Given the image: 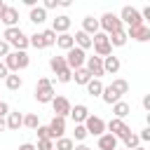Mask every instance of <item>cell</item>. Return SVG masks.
I'll use <instances>...</instances> for the list:
<instances>
[{"instance_id": "obj_1", "label": "cell", "mask_w": 150, "mask_h": 150, "mask_svg": "<svg viewBox=\"0 0 150 150\" xmlns=\"http://www.w3.org/2000/svg\"><path fill=\"white\" fill-rule=\"evenodd\" d=\"M5 42L9 45V47H14V52H26V47H28V35L16 26V28H5Z\"/></svg>"}, {"instance_id": "obj_2", "label": "cell", "mask_w": 150, "mask_h": 150, "mask_svg": "<svg viewBox=\"0 0 150 150\" xmlns=\"http://www.w3.org/2000/svg\"><path fill=\"white\" fill-rule=\"evenodd\" d=\"M2 63L7 66V70H9V73H19V70L28 68L30 56H28L26 52H9V54L2 59Z\"/></svg>"}, {"instance_id": "obj_3", "label": "cell", "mask_w": 150, "mask_h": 150, "mask_svg": "<svg viewBox=\"0 0 150 150\" xmlns=\"http://www.w3.org/2000/svg\"><path fill=\"white\" fill-rule=\"evenodd\" d=\"M33 94H35V101H38V103H52V98L56 96L49 77H40L38 84H35V91H33Z\"/></svg>"}, {"instance_id": "obj_4", "label": "cell", "mask_w": 150, "mask_h": 150, "mask_svg": "<svg viewBox=\"0 0 150 150\" xmlns=\"http://www.w3.org/2000/svg\"><path fill=\"white\" fill-rule=\"evenodd\" d=\"M98 28H103V33H105V35H112V33H117V30H124V26H122L120 16H117V14H112V12H105V14L98 19Z\"/></svg>"}, {"instance_id": "obj_5", "label": "cell", "mask_w": 150, "mask_h": 150, "mask_svg": "<svg viewBox=\"0 0 150 150\" xmlns=\"http://www.w3.org/2000/svg\"><path fill=\"white\" fill-rule=\"evenodd\" d=\"M91 47H94V52H96V56H98V59H105V56H110V54H112L110 40H108V35H105V33H101V30L91 38Z\"/></svg>"}, {"instance_id": "obj_6", "label": "cell", "mask_w": 150, "mask_h": 150, "mask_svg": "<svg viewBox=\"0 0 150 150\" xmlns=\"http://www.w3.org/2000/svg\"><path fill=\"white\" fill-rule=\"evenodd\" d=\"M120 21H122V26L127 23V28H134V26L145 23V21L141 19V12H138L136 7H131V5H124V7H122V12H120Z\"/></svg>"}, {"instance_id": "obj_7", "label": "cell", "mask_w": 150, "mask_h": 150, "mask_svg": "<svg viewBox=\"0 0 150 150\" xmlns=\"http://www.w3.org/2000/svg\"><path fill=\"white\" fill-rule=\"evenodd\" d=\"M66 66L70 68V70H77V68H82L84 66V61H87V54L80 49V47H73V49H68L66 52Z\"/></svg>"}, {"instance_id": "obj_8", "label": "cell", "mask_w": 150, "mask_h": 150, "mask_svg": "<svg viewBox=\"0 0 150 150\" xmlns=\"http://www.w3.org/2000/svg\"><path fill=\"white\" fill-rule=\"evenodd\" d=\"M84 129H87V134H91V136H103V134H105V122H103L98 115H91V112H89V117L84 120Z\"/></svg>"}, {"instance_id": "obj_9", "label": "cell", "mask_w": 150, "mask_h": 150, "mask_svg": "<svg viewBox=\"0 0 150 150\" xmlns=\"http://www.w3.org/2000/svg\"><path fill=\"white\" fill-rule=\"evenodd\" d=\"M105 129H108V134H112L117 141H120V138H124V136L131 131V129L127 127V122H124V120H117V117H112V120L105 124Z\"/></svg>"}, {"instance_id": "obj_10", "label": "cell", "mask_w": 150, "mask_h": 150, "mask_svg": "<svg viewBox=\"0 0 150 150\" xmlns=\"http://www.w3.org/2000/svg\"><path fill=\"white\" fill-rule=\"evenodd\" d=\"M52 108H54V115L56 117H68V112H70V101L66 98V96H54L52 98Z\"/></svg>"}, {"instance_id": "obj_11", "label": "cell", "mask_w": 150, "mask_h": 150, "mask_svg": "<svg viewBox=\"0 0 150 150\" xmlns=\"http://www.w3.org/2000/svg\"><path fill=\"white\" fill-rule=\"evenodd\" d=\"M47 129H49V138L52 141H56V138H61L63 134H66V120L63 117H52V122L47 124Z\"/></svg>"}, {"instance_id": "obj_12", "label": "cell", "mask_w": 150, "mask_h": 150, "mask_svg": "<svg viewBox=\"0 0 150 150\" xmlns=\"http://www.w3.org/2000/svg\"><path fill=\"white\" fill-rule=\"evenodd\" d=\"M127 38H131V40H136V42H148V40H150V28H148L145 23L134 26V28H127Z\"/></svg>"}, {"instance_id": "obj_13", "label": "cell", "mask_w": 150, "mask_h": 150, "mask_svg": "<svg viewBox=\"0 0 150 150\" xmlns=\"http://www.w3.org/2000/svg\"><path fill=\"white\" fill-rule=\"evenodd\" d=\"M87 66V70H89V75L91 77H96V80H101V75H105L103 73V59H98V56H87V61H84Z\"/></svg>"}, {"instance_id": "obj_14", "label": "cell", "mask_w": 150, "mask_h": 150, "mask_svg": "<svg viewBox=\"0 0 150 150\" xmlns=\"http://www.w3.org/2000/svg\"><path fill=\"white\" fill-rule=\"evenodd\" d=\"M0 21H2L7 28H16V26H19V9L12 7V5H7L5 12H2V16H0Z\"/></svg>"}, {"instance_id": "obj_15", "label": "cell", "mask_w": 150, "mask_h": 150, "mask_svg": "<svg viewBox=\"0 0 150 150\" xmlns=\"http://www.w3.org/2000/svg\"><path fill=\"white\" fill-rule=\"evenodd\" d=\"M68 115L73 117L75 124H84V120L89 117V108H87L84 103H75V105H70V112H68Z\"/></svg>"}, {"instance_id": "obj_16", "label": "cell", "mask_w": 150, "mask_h": 150, "mask_svg": "<svg viewBox=\"0 0 150 150\" xmlns=\"http://www.w3.org/2000/svg\"><path fill=\"white\" fill-rule=\"evenodd\" d=\"M68 28H70V16H68V14H61V16H56V19L52 21V30H54L56 35L68 33Z\"/></svg>"}, {"instance_id": "obj_17", "label": "cell", "mask_w": 150, "mask_h": 150, "mask_svg": "<svg viewBox=\"0 0 150 150\" xmlns=\"http://www.w3.org/2000/svg\"><path fill=\"white\" fill-rule=\"evenodd\" d=\"M5 127H7V129H12V131H16L19 127H23V112H19V110L9 112V115H7V120H5Z\"/></svg>"}, {"instance_id": "obj_18", "label": "cell", "mask_w": 150, "mask_h": 150, "mask_svg": "<svg viewBox=\"0 0 150 150\" xmlns=\"http://www.w3.org/2000/svg\"><path fill=\"white\" fill-rule=\"evenodd\" d=\"M96 150H117V138L105 131L103 136H98V148Z\"/></svg>"}, {"instance_id": "obj_19", "label": "cell", "mask_w": 150, "mask_h": 150, "mask_svg": "<svg viewBox=\"0 0 150 150\" xmlns=\"http://www.w3.org/2000/svg\"><path fill=\"white\" fill-rule=\"evenodd\" d=\"M80 30L94 38V35L98 33V19H94V16H84V19H82V28H80Z\"/></svg>"}, {"instance_id": "obj_20", "label": "cell", "mask_w": 150, "mask_h": 150, "mask_svg": "<svg viewBox=\"0 0 150 150\" xmlns=\"http://www.w3.org/2000/svg\"><path fill=\"white\" fill-rule=\"evenodd\" d=\"M73 42H75V47H80L82 52H87V49L91 47V35H87V33L77 30V33L73 35Z\"/></svg>"}, {"instance_id": "obj_21", "label": "cell", "mask_w": 150, "mask_h": 150, "mask_svg": "<svg viewBox=\"0 0 150 150\" xmlns=\"http://www.w3.org/2000/svg\"><path fill=\"white\" fill-rule=\"evenodd\" d=\"M129 112H131V105H129L127 101H117V103H112V115H115L117 120H124Z\"/></svg>"}, {"instance_id": "obj_22", "label": "cell", "mask_w": 150, "mask_h": 150, "mask_svg": "<svg viewBox=\"0 0 150 150\" xmlns=\"http://www.w3.org/2000/svg\"><path fill=\"white\" fill-rule=\"evenodd\" d=\"M28 19H30V21H33L35 26H40V23H45V21H47V12L42 9V5H40V7L35 5V7L30 9V14H28Z\"/></svg>"}, {"instance_id": "obj_23", "label": "cell", "mask_w": 150, "mask_h": 150, "mask_svg": "<svg viewBox=\"0 0 150 150\" xmlns=\"http://www.w3.org/2000/svg\"><path fill=\"white\" fill-rule=\"evenodd\" d=\"M56 47H59V49H63V52L73 49V47H75L73 35H70V33H61V35H56Z\"/></svg>"}, {"instance_id": "obj_24", "label": "cell", "mask_w": 150, "mask_h": 150, "mask_svg": "<svg viewBox=\"0 0 150 150\" xmlns=\"http://www.w3.org/2000/svg\"><path fill=\"white\" fill-rule=\"evenodd\" d=\"M120 66H122V63H120V59H117V56H112V54L103 59V73H112V75H115V73L120 70Z\"/></svg>"}, {"instance_id": "obj_25", "label": "cell", "mask_w": 150, "mask_h": 150, "mask_svg": "<svg viewBox=\"0 0 150 150\" xmlns=\"http://www.w3.org/2000/svg\"><path fill=\"white\" fill-rule=\"evenodd\" d=\"M101 98H103V103H108V105H112V103L122 101V96H120L117 91H112V87H110V84H108V87H103V91H101Z\"/></svg>"}, {"instance_id": "obj_26", "label": "cell", "mask_w": 150, "mask_h": 150, "mask_svg": "<svg viewBox=\"0 0 150 150\" xmlns=\"http://www.w3.org/2000/svg\"><path fill=\"white\" fill-rule=\"evenodd\" d=\"M21 84H23V80L19 77V73H9V75L5 77V87H7L9 91H16V89H21Z\"/></svg>"}, {"instance_id": "obj_27", "label": "cell", "mask_w": 150, "mask_h": 150, "mask_svg": "<svg viewBox=\"0 0 150 150\" xmlns=\"http://www.w3.org/2000/svg\"><path fill=\"white\" fill-rule=\"evenodd\" d=\"M108 40H110V47H124L129 38H127V30H117V33L108 35Z\"/></svg>"}, {"instance_id": "obj_28", "label": "cell", "mask_w": 150, "mask_h": 150, "mask_svg": "<svg viewBox=\"0 0 150 150\" xmlns=\"http://www.w3.org/2000/svg\"><path fill=\"white\" fill-rule=\"evenodd\" d=\"M84 87H87V94H89V96H101V91H103V82L96 80V77H91Z\"/></svg>"}, {"instance_id": "obj_29", "label": "cell", "mask_w": 150, "mask_h": 150, "mask_svg": "<svg viewBox=\"0 0 150 150\" xmlns=\"http://www.w3.org/2000/svg\"><path fill=\"white\" fill-rule=\"evenodd\" d=\"M73 80H75V84H87V82L91 80V75H89V70L82 66V68L73 70Z\"/></svg>"}, {"instance_id": "obj_30", "label": "cell", "mask_w": 150, "mask_h": 150, "mask_svg": "<svg viewBox=\"0 0 150 150\" xmlns=\"http://www.w3.org/2000/svg\"><path fill=\"white\" fill-rule=\"evenodd\" d=\"M122 143H124V150H134V148H138V145H141L138 134H134V131H129V134L122 138Z\"/></svg>"}, {"instance_id": "obj_31", "label": "cell", "mask_w": 150, "mask_h": 150, "mask_svg": "<svg viewBox=\"0 0 150 150\" xmlns=\"http://www.w3.org/2000/svg\"><path fill=\"white\" fill-rule=\"evenodd\" d=\"M73 148H75V141L68 136H61L54 141V150H73Z\"/></svg>"}, {"instance_id": "obj_32", "label": "cell", "mask_w": 150, "mask_h": 150, "mask_svg": "<svg viewBox=\"0 0 150 150\" xmlns=\"http://www.w3.org/2000/svg\"><path fill=\"white\" fill-rule=\"evenodd\" d=\"M49 68H52L54 73H61V70H66L68 66H66V59H63V56H52V59H49Z\"/></svg>"}, {"instance_id": "obj_33", "label": "cell", "mask_w": 150, "mask_h": 150, "mask_svg": "<svg viewBox=\"0 0 150 150\" xmlns=\"http://www.w3.org/2000/svg\"><path fill=\"white\" fill-rule=\"evenodd\" d=\"M110 87H112V91H117L120 96H124V94L129 91V82H127V80H122V77L112 80V84H110Z\"/></svg>"}, {"instance_id": "obj_34", "label": "cell", "mask_w": 150, "mask_h": 150, "mask_svg": "<svg viewBox=\"0 0 150 150\" xmlns=\"http://www.w3.org/2000/svg\"><path fill=\"white\" fill-rule=\"evenodd\" d=\"M23 127H28V129H38L40 127V117L35 115V112H28V115H23Z\"/></svg>"}, {"instance_id": "obj_35", "label": "cell", "mask_w": 150, "mask_h": 150, "mask_svg": "<svg viewBox=\"0 0 150 150\" xmlns=\"http://www.w3.org/2000/svg\"><path fill=\"white\" fill-rule=\"evenodd\" d=\"M40 35H42V42H45V47H52V45H56V33H54L52 28L42 30Z\"/></svg>"}, {"instance_id": "obj_36", "label": "cell", "mask_w": 150, "mask_h": 150, "mask_svg": "<svg viewBox=\"0 0 150 150\" xmlns=\"http://www.w3.org/2000/svg\"><path fill=\"white\" fill-rule=\"evenodd\" d=\"M28 45H30V47H35V49H45V42H42V35H40V33L28 35Z\"/></svg>"}, {"instance_id": "obj_37", "label": "cell", "mask_w": 150, "mask_h": 150, "mask_svg": "<svg viewBox=\"0 0 150 150\" xmlns=\"http://www.w3.org/2000/svg\"><path fill=\"white\" fill-rule=\"evenodd\" d=\"M73 136H75V141H84L89 134H87V129H84V124H75V131H73Z\"/></svg>"}, {"instance_id": "obj_38", "label": "cell", "mask_w": 150, "mask_h": 150, "mask_svg": "<svg viewBox=\"0 0 150 150\" xmlns=\"http://www.w3.org/2000/svg\"><path fill=\"white\" fill-rule=\"evenodd\" d=\"M56 80H59V82H63V84H66V82H70V80H73V70H70V68H66V70L56 73Z\"/></svg>"}, {"instance_id": "obj_39", "label": "cell", "mask_w": 150, "mask_h": 150, "mask_svg": "<svg viewBox=\"0 0 150 150\" xmlns=\"http://www.w3.org/2000/svg\"><path fill=\"white\" fill-rule=\"evenodd\" d=\"M35 150H54V141L52 138H42V141H38Z\"/></svg>"}, {"instance_id": "obj_40", "label": "cell", "mask_w": 150, "mask_h": 150, "mask_svg": "<svg viewBox=\"0 0 150 150\" xmlns=\"http://www.w3.org/2000/svg\"><path fill=\"white\" fill-rule=\"evenodd\" d=\"M35 134H38V141H42V138H49V129H47V127H42V124L35 129Z\"/></svg>"}, {"instance_id": "obj_41", "label": "cell", "mask_w": 150, "mask_h": 150, "mask_svg": "<svg viewBox=\"0 0 150 150\" xmlns=\"http://www.w3.org/2000/svg\"><path fill=\"white\" fill-rule=\"evenodd\" d=\"M56 7H59V0H45V5H42V9H45V12L56 9Z\"/></svg>"}, {"instance_id": "obj_42", "label": "cell", "mask_w": 150, "mask_h": 150, "mask_svg": "<svg viewBox=\"0 0 150 150\" xmlns=\"http://www.w3.org/2000/svg\"><path fill=\"white\" fill-rule=\"evenodd\" d=\"M9 52H12V47H9V45H7V42H5V40H0V56H2V59H5V56H7V54H9Z\"/></svg>"}, {"instance_id": "obj_43", "label": "cell", "mask_w": 150, "mask_h": 150, "mask_svg": "<svg viewBox=\"0 0 150 150\" xmlns=\"http://www.w3.org/2000/svg\"><path fill=\"white\" fill-rule=\"evenodd\" d=\"M7 115H9V105H7L5 101H0V120H5Z\"/></svg>"}, {"instance_id": "obj_44", "label": "cell", "mask_w": 150, "mask_h": 150, "mask_svg": "<svg viewBox=\"0 0 150 150\" xmlns=\"http://www.w3.org/2000/svg\"><path fill=\"white\" fill-rule=\"evenodd\" d=\"M138 141H141V143H145V141H150V129H143V131L138 134Z\"/></svg>"}, {"instance_id": "obj_45", "label": "cell", "mask_w": 150, "mask_h": 150, "mask_svg": "<svg viewBox=\"0 0 150 150\" xmlns=\"http://www.w3.org/2000/svg\"><path fill=\"white\" fill-rule=\"evenodd\" d=\"M7 75H9V70H7V66H5L2 61H0V80H5Z\"/></svg>"}, {"instance_id": "obj_46", "label": "cell", "mask_w": 150, "mask_h": 150, "mask_svg": "<svg viewBox=\"0 0 150 150\" xmlns=\"http://www.w3.org/2000/svg\"><path fill=\"white\" fill-rule=\"evenodd\" d=\"M143 108H145V110H150V94H145V96H143Z\"/></svg>"}, {"instance_id": "obj_47", "label": "cell", "mask_w": 150, "mask_h": 150, "mask_svg": "<svg viewBox=\"0 0 150 150\" xmlns=\"http://www.w3.org/2000/svg\"><path fill=\"white\" fill-rule=\"evenodd\" d=\"M19 150H35V145H33V143H21Z\"/></svg>"}, {"instance_id": "obj_48", "label": "cell", "mask_w": 150, "mask_h": 150, "mask_svg": "<svg viewBox=\"0 0 150 150\" xmlns=\"http://www.w3.org/2000/svg\"><path fill=\"white\" fill-rule=\"evenodd\" d=\"M35 2H38V0H23V5H26V7H30V9L35 7Z\"/></svg>"}, {"instance_id": "obj_49", "label": "cell", "mask_w": 150, "mask_h": 150, "mask_svg": "<svg viewBox=\"0 0 150 150\" xmlns=\"http://www.w3.org/2000/svg\"><path fill=\"white\" fill-rule=\"evenodd\" d=\"M73 150H91V148H89V145H84V143H80V145H75Z\"/></svg>"}, {"instance_id": "obj_50", "label": "cell", "mask_w": 150, "mask_h": 150, "mask_svg": "<svg viewBox=\"0 0 150 150\" xmlns=\"http://www.w3.org/2000/svg\"><path fill=\"white\" fill-rule=\"evenodd\" d=\"M5 7H7V5H5V2L0 0V16H2V12H5Z\"/></svg>"}, {"instance_id": "obj_51", "label": "cell", "mask_w": 150, "mask_h": 150, "mask_svg": "<svg viewBox=\"0 0 150 150\" xmlns=\"http://www.w3.org/2000/svg\"><path fill=\"white\" fill-rule=\"evenodd\" d=\"M2 129H5V120H0V131H2Z\"/></svg>"}, {"instance_id": "obj_52", "label": "cell", "mask_w": 150, "mask_h": 150, "mask_svg": "<svg viewBox=\"0 0 150 150\" xmlns=\"http://www.w3.org/2000/svg\"><path fill=\"white\" fill-rule=\"evenodd\" d=\"M134 150H145V148H143V145H138V148H134Z\"/></svg>"}, {"instance_id": "obj_53", "label": "cell", "mask_w": 150, "mask_h": 150, "mask_svg": "<svg viewBox=\"0 0 150 150\" xmlns=\"http://www.w3.org/2000/svg\"><path fill=\"white\" fill-rule=\"evenodd\" d=\"M117 150H124V148H117Z\"/></svg>"}]
</instances>
